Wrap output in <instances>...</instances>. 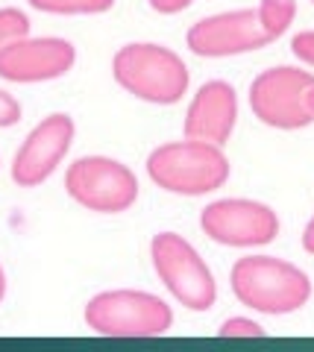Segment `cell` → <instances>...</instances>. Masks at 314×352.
I'll list each match as a JSON object with an SVG mask.
<instances>
[{"instance_id": "8fae6325", "label": "cell", "mask_w": 314, "mask_h": 352, "mask_svg": "<svg viewBox=\"0 0 314 352\" xmlns=\"http://www.w3.org/2000/svg\"><path fill=\"white\" fill-rule=\"evenodd\" d=\"M77 62V47L62 36H24L0 50V80L30 85L65 76Z\"/></svg>"}, {"instance_id": "5b68a950", "label": "cell", "mask_w": 314, "mask_h": 352, "mask_svg": "<svg viewBox=\"0 0 314 352\" xmlns=\"http://www.w3.org/2000/svg\"><path fill=\"white\" fill-rule=\"evenodd\" d=\"M82 320L100 338H161L173 326V308L159 294L112 288L85 302Z\"/></svg>"}, {"instance_id": "d6986e66", "label": "cell", "mask_w": 314, "mask_h": 352, "mask_svg": "<svg viewBox=\"0 0 314 352\" xmlns=\"http://www.w3.org/2000/svg\"><path fill=\"white\" fill-rule=\"evenodd\" d=\"M300 241H302V250H306L309 256H314V214L306 220V226H302Z\"/></svg>"}, {"instance_id": "2e32d148", "label": "cell", "mask_w": 314, "mask_h": 352, "mask_svg": "<svg viewBox=\"0 0 314 352\" xmlns=\"http://www.w3.org/2000/svg\"><path fill=\"white\" fill-rule=\"evenodd\" d=\"M291 53L302 62L314 68V30H300L291 36Z\"/></svg>"}, {"instance_id": "44dd1931", "label": "cell", "mask_w": 314, "mask_h": 352, "mask_svg": "<svg viewBox=\"0 0 314 352\" xmlns=\"http://www.w3.org/2000/svg\"><path fill=\"white\" fill-rule=\"evenodd\" d=\"M311 3H314V0H311Z\"/></svg>"}, {"instance_id": "4fadbf2b", "label": "cell", "mask_w": 314, "mask_h": 352, "mask_svg": "<svg viewBox=\"0 0 314 352\" xmlns=\"http://www.w3.org/2000/svg\"><path fill=\"white\" fill-rule=\"evenodd\" d=\"M27 3L50 15H103L115 6V0H27Z\"/></svg>"}, {"instance_id": "52a82bcc", "label": "cell", "mask_w": 314, "mask_h": 352, "mask_svg": "<svg viewBox=\"0 0 314 352\" xmlns=\"http://www.w3.org/2000/svg\"><path fill=\"white\" fill-rule=\"evenodd\" d=\"M250 112L273 129H306L314 124V74L297 65H273L256 74L247 91Z\"/></svg>"}, {"instance_id": "9a60e30c", "label": "cell", "mask_w": 314, "mask_h": 352, "mask_svg": "<svg viewBox=\"0 0 314 352\" xmlns=\"http://www.w3.org/2000/svg\"><path fill=\"white\" fill-rule=\"evenodd\" d=\"M218 338H267V332L250 317H226L218 329Z\"/></svg>"}, {"instance_id": "e0dca14e", "label": "cell", "mask_w": 314, "mask_h": 352, "mask_svg": "<svg viewBox=\"0 0 314 352\" xmlns=\"http://www.w3.org/2000/svg\"><path fill=\"white\" fill-rule=\"evenodd\" d=\"M21 115H24V109H21L18 97L9 94L6 88H0V129L15 126L18 120H21Z\"/></svg>"}, {"instance_id": "3957f363", "label": "cell", "mask_w": 314, "mask_h": 352, "mask_svg": "<svg viewBox=\"0 0 314 352\" xmlns=\"http://www.w3.org/2000/svg\"><path fill=\"white\" fill-rule=\"evenodd\" d=\"M115 82L135 100L153 106H173L188 94L191 74L177 50L159 41H129L112 56Z\"/></svg>"}, {"instance_id": "277c9868", "label": "cell", "mask_w": 314, "mask_h": 352, "mask_svg": "<svg viewBox=\"0 0 314 352\" xmlns=\"http://www.w3.org/2000/svg\"><path fill=\"white\" fill-rule=\"evenodd\" d=\"M147 176L156 188L179 197H203L226 185L232 164L223 147L205 141H165L147 153Z\"/></svg>"}, {"instance_id": "6da1fadb", "label": "cell", "mask_w": 314, "mask_h": 352, "mask_svg": "<svg viewBox=\"0 0 314 352\" xmlns=\"http://www.w3.org/2000/svg\"><path fill=\"white\" fill-rule=\"evenodd\" d=\"M294 18L297 0H258L256 6L226 9L194 21L186 32V44L194 56L203 59L253 53L282 38Z\"/></svg>"}, {"instance_id": "ffe728a7", "label": "cell", "mask_w": 314, "mask_h": 352, "mask_svg": "<svg viewBox=\"0 0 314 352\" xmlns=\"http://www.w3.org/2000/svg\"><path fill=\"white\" fill-rule=\"evenodd\" d=\"M6 300V270H3V264H0V302Z\"/></svg>"}, {"instance_id": "30bf717a", "label": "cell", "mask_w": 314, "mask_h": 352, "mask_svg": "<svg viewBox=\"0 0 314 352\" xmlns=\"http://www.w3.org/2000/svg\"><path fill=\"white\" fill-rule=\"evenodd\" d=\"M77 135V124L68 112H50L32 126L21 147L12 156V168L9 176L18 188H38L45 185L53 173L59 170V164L68 156V150Z\"/></svg>"}, {"instance_id": "7a4b0ae2", "label": "cell", "mask_w": 314, "mask_h": 352, "mask_svg": "<svg viewBox=\"0 0 314 352\" xmlns=\"http://www.w3.org/2000/svg\"><path fill=\"white\" fill-rule=\"evenodd\" d=\"M229 288L235 300L250 311L282 317L294 314L311 300V276L294 261L253 252L241 256L229 270Z\"/></svg>"}, {"instance_id": "8992f818", "label": "cell", "mask_w": 314, "mask_h": 352, "mask_svg": "<svg viewBox=\"0 0 314 352\" xmlns=\"http://www.w3.org/2000/svg\"><path fill=\"white\" fill-rule=\"evenodd\" d=\"M150 261L168 294L188 311H209L218 302V282L200 250L179 232H156L150 241Z\"/></svg>"}, {"instance_id": "7c38bea8", "label": "cell", "mask_w": 314, "mask_h": 352, "mask_svg": "<svg viewBox=\"0 0 314 352\" xmlns=\"http://www.w3.org/2000/svg\"><path fill=\"white\" fill-rule=\"evenodd\" d=\"M238 124V91L226 80H205L186 109L182 132L191 141L223 147Z\"/></svg>"}, {"instance_id": "ac0fdd59", "label": "cell", "mask_w": 314, "mask_h": 352, "mask_svg": "<svg viewBox=\"0 0 314 352\" xmlns=\"http://www.w3.org/2000/svg\"><path fill=\"white\" fill-rule=\"evenodd\" d=\"M147 3L153 6L159 15H177V12H182V9H188L194 0H147Z\"/></svg>"}, {"instance_id": "5bb4252c", "label": "cell", "mask_w": 314, "mask_h": 352, "mask_svg": "<svg viewBox=\"0 0 314 352\" xmlns=\"http://www.w3.org/2000/svg\"><path fill=\"white\" fill-rule=\"evenodd\" d=\"M30 36V18L24 9L18 6H0V50L6 47L9 41Z\"/></svg>"}, {"instance_id": "ba28073f", "label": "cell", "mask_w": 314, "mask_h": 352, "mask_svg": "<svg viewBox=\"0 0 314 352\" xmlns=\"http://www.w3.org/2000/svg\"><path fill=\"white\" fill-rule=\"evenodd\" d=\"M65 191L77 206L94 214H121L138 200L135 170L112 156H80L65 168Z\"/></svg>"}, {"instance_id": "9c48e42d", "label": "cell", "mask_w": 314, "mask_h": 352, "mask_svg": "<svg viewBox=\"0 0 314 352\" xmlns=\"http://www.w3.org/2000/svg\"><path fill=\"white\" fill-rule=\"evenodd\" d=\"M203 235L221 247L253 250L273 244L279 229V214L273 206L250 197H221L203 206L200 212Z\"/></svg>"}]
</instances>
